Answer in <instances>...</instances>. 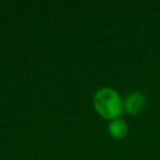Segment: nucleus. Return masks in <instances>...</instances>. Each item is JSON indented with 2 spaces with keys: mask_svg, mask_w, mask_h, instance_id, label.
<instances>
[{
  "mask_svg": "<svg viewBox=\"0 0 160 160\" xmlns=\"http://www.w3.org/2000/svg\"><path fill=\"white\" fill-rule=\"evenodd\" d=\"M94 106L100 116L110 120L118 119L124 111V102L120 95L110 88L98 90L94 96Z\"/></svg>",
  "mask_w": 160,
  "mask_h": 160,
  "instance_id": "obj_1",
  "label": "nucleus"
},
{
  "mask_svg": "<svg viewBox=\"0 0 160 160\" xmlns=\"http://www.w3.org/2000/svg\"><path fill=\"white\" fill-rule=\"evenodd\" d=\"M109 132L115 139H122L128 134V125L124 120H121L119 118L114 119V120H111V122L109 125Z\"/></svg>",
  "mask_w": 160,
  "mask_h": 160,
  "instance_id": "obj_3",
  "label": "nucleus"
},
{
  "mask_svg": "<svg viewBox=\"0 0 160 160\" xmlns=\"http://www.w3.org/2000/svg\"><path fill=\"white\" fill-rule=\"evenodd\" d=\"M145 106V99L140 92H131L125 100V109L131 115H138Z\"/></svg>",
  "mask_w": 160,
  "mask_h": 160,
  "instance_id": "obj_2",
  "label": "nucleus"
}]
</instances>
